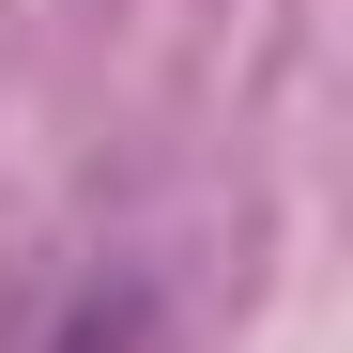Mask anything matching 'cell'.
I'll return each instance as SVG.
<instances>
[{
  "mask_svg": "<svg viewBox=\"0 0 353 353\" xmlns=\"http://www.w3.org/2000/svg\"><path fill=\"white\" fill-rule=\"evenodd\" d=\"M31 353H154V292H139V276H77L62 323H46Z\"/></svg>",
  "mask_w": 353,
  "mask_h": 353,
  "instance_id": "1",
  "label": "cell"
}]
</instances>
